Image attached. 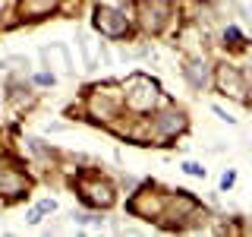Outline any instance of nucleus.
Listing matches in <instances>:
<instances>
[{
  "label": "nucleus",
  "instance_id": "obj_16",
  "mask_svg": "<svg viewBox=\"0 0 252 237\" xmlns=\"http://www.w3.org/2000/svg\"><path fill=\"white\" fill-rule=\"evenodd\" d=\"M41 215H44V212H41V209H32L26 221H29V225H38V221H41Z\"/></svg>",
  "mask_w": 252,
  "mask_h": 237
},
{
  "label": "nucleus",
  "instance_id": "obj_9",
  "mask_svg": "<svg viewBox=\"0 0 252 237\" xmlns=\"http://www.w3.org/2000/svg\"><path fill=\"white\" fill-rule=\"evenodd\" d=\"M54 3H57V0H22V10H29V13H47Z\"/></svg>",
  "mask_w": 252,
  "mask_h": 237
},
{
  "label": "nucleus",
  "instance_id": "obj_6",
  "mask_svg": "<svg viewBox=\"0 0 252 237\" xmlns=\"http://www.w3.org/2000/svg\"><path fill=\"white\" fill-rule=\"evenodd\" d=\"M215 82H218V89L224 92V95H233V98H240V101H246V79H243V73L236 67H220L218 73H215Z\"/></svg>",
  "mask_w": 252,
  "mask_h": 237
},
{
  "label": "nucleus",
  "instance_id": "obj_15",
  "mask_svg": "<svg viewBox=\"0 0 252 237\" xmlns=\"http://www.w3.org/2000/svg\"><path fill=\"white\" fill-rule=\"evenodd\" d=\"M38 209H41L44 215H47V212H54V209H57V202H54V199H41V202H38Z\"/></svg>",
  "mask_w": 252,
  "mask_h": 237
},
{
  "label": "nucleus",
  "instance_id": "obj_13",
  "mask_svg": "<svg viewBox=\"0 0 252 237\" xmlns=\"http://www.w3.org/2000/svg\"><path fill=\"white\" fill-rule=\"evenodd\" d=\"M54 79H57L54 73H38V76H35V82H38V85H54Z\"/></svg>",
  "mask_w": 252,
  "mask_h": 237
},
{
  "label": "nucleus",
  "instance_id": "obj_12",
  "mask_svg": "<svg viewBox=\"0 0 252 237\" xmlns=\"http://www.w3.org/2000/svg\"><path fill=\"white\" fill-rule=\"evenodd\" d=\"M236 184V171H224V177H220V190H230Z\"/></svg>",
  "mask_w": 252,
  "mask_h": 237
},
{
  "label": "nucleus",
  "instance_id": "obj_11",
  "mask_svg": "<svg viewBox=\"0 0 252 237\" xmlns=\"http://www.w3.org/2000/svg\"><path fill=\"white\" fill-rule=\"evenodd\" d=\"M183 171L189 174V177H205V168L199 161H183Z\"/></svg>",
  "mask_w": 252,
  "mask_h": 237
},
{
  "label": "nucleus",
  "instance_id": "obj_1",
  "mask_svg": "<svg viewBox=\"0 0 252 237\" xmlns=\"http://www.w3.org/2000/svg\"><path fill=\"white\" fill-rule=\"evenodd\" d=\"M158 98H161L158 82L148 79V76H142V73L132 76L129 85H126V92H123V105L129 111H139V114H148V111L158 105Z\"/></svg>",
  "mask_w": 252,
  "mask_h": 237
},
{
  "label": "nucleus",
  "instance_id": "obj_3",
  "mask_svg": "<svg viewBox=\"0 0 252 237\" xmlns=\"http://www.w3.org/2000/svg\"><path fill=\"white\" fill-rule=\"evenodd\" d=\"M94 29H98L101 35H107V38H126L129 19H126V13H120V10L98 6V10H94Z\"/></svg>",
  "mask_w": 252,
  "mask_h": 237
},
{
  "label": "nucleus",
  "instance_id": "obj_17",
  "mask_svg": "<svg viewBox=\"0 0 252 237\" xmlns=\"http://www.w3.org/2000/svg\"><path fill=\"white\" fill-rule=\"evenodd\" d=\"M0 67H3V60H0Z\"/></svg>",
  "mask_w": 252,
  "mask_h": 237
},
{
  "label": "nucleus",
  "instance_id": "obj_14",
  "mask_svg": "<svg viewBox=\"0 0 252 237\" xmlns=\"http://www.w3.org/2000/svg\"><path fill=\"white\" fill-rule=\"evenodd\" d=\"M215 114H218V117H220L224 123H236V117H230V114H227V111L220 108V105H215Z\"/></svg>",
  "mask_w": 252,
  "mask_h": 237
},
{
  "label": "nucleus",
  "instance_id": "obj_10",
  "mask_svg": "<svg viewBox=\"0 0 252 237\" xmlns=\"http://www.w3.org/2000/svg\"><path fill=\"white\" fill-rule=\"evenodd\" d=\"M224 44H227V47H240V44H243V32L236 29V26H227V29H224Z\"/></svg>",
  "mask_w": 252,
  "mask_h": 237
},
{
  "label": "nucleus",
  "instance_id": "obj_5",
  "mask_svg": "<svg viewBox=\"0 0 252 237\" xmlns=\"http://www.w3.org/2000/svg\"><path fill=\"white\" fill-rule=\"evenodd\" d=\"M79 196H82L85 205H94V209L114 205V187H110L107 180H101V177H94L92 184L89 180H79Z\"/></svg>",
  "mask_w": 252,
  "mask_h": 237
},
{
  "label": "nucleus",
  "instance_id": "obj_4",
  "mask_svg": "<svg viewBox=\"0 0 252 237\" xmlns=\"http://www.w3.org/2000/svg\"><path fill=\"white\" fill-rule=\"evenodd\" d=\"M183 130H186V114L180 108H164L152 120V136H158V139H170Z\"/></svg>",
  "mask_w": 252,
  "mask_h": 237
},
{
  "label": "nucleus",
  "instance_id": "obj_2",
  "mask_svg": "<svg viewBox=\"0 0 252 237\" xmlns=\"http://www.w3.org/2000/svg\"><path fill=\"white\" fill-rule=\"evenodd\" d=\"M167 16H170L167 0H139V22L145 32L158 35V32L167 26Z\"/></svg>",
  "mask_w": 252,
  "mask_h": 237
},
{
  "label": "nucleus",
  "instance_id": "obj_8",
  "mask_svg": "<svg viewBox=\"0 0 252 237\" xmlns=\"http://www.w3.org/2000/svg\"><path fill=\"white\" fill-rule=\"evenodd\" d=\"M26 190H29L26 174H19V171H0V193L22 199V196H26Z\"/></svg>",
  "mask_w": 252,
  "mask_h": 237
},
{
  "label": "nucleus",
  "instance_id": "obj_7",
  "mask_svg": "<svg viewBox=\"0 0 252 237\" xmlns=\"http://www.w3.org/2000/svg\"><path fill=\"white\" fill-rule=\"evenodd\" d=\"M183 76H186V82L192 85L195 92H205L211 82H215V70H211V63H208V60H202V57L189 60L186 67H183Z\"/></svg>",
  "mask_w": 252,
  "mask_h": 237
}]
</instances>
